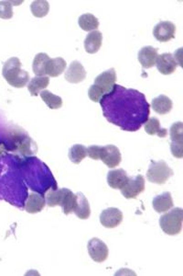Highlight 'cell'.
Wrapping results in <instances>:
<instances>
[{
    "label": "cell",
    "mask_w": 183,
    "mask_h": 276,
    "mask_svg": "<svg viewBox=\"0 0 183 276\" xmlns=\"http://www.w3.org/2000/svg\"><path fill=\"white\" fill-rule=\"evenodd\" d=\"M100 103L108 121L127 131L140 128L149 114V105L142 93L118 85L103 97Z\"/></svg>",
    "instance_id": "1"
},
{
    "label": "cell",
    "mask_w": 183,
    "mask_h": 276,
    "mask_svg": "<svg viewBox=\"0 0 183 276\" xmlns=\"http://www.w3.org/2000/svg\"><path fill=\"white\" fill-rule=\"evenodd\" d=\"M2 75L7 83L17 89L25 87L30 80L29 73L21 69V62L18 57L9 58L5 62Z\"/></svg>",
    "instance_id": "2"
},
{
    "label": "cell",
    "mask_w": 183,
    "mask_h": 276,
    "mask_svg": "<svg viewBox=\"0 0 183 276\" xmlns=\"http://www.w3.org/2000/svg\"><path fill=\"white\" fill-rule=\"evenodd\" d=\"M183 210L180 207L173 208L159 219V225L164 233L176 236L183 229Z\"/></svg>",
    "instance_id": "3"
},
{
    "label": "cell",
    "mask_w": 183,
    "mask_h": 276,
    "mask_svg": "<svg viewBox=\"0 0 183 276\" xmlns=\"http://www.w3.org/2000/svg\"><path fill=\"white\" fill-rule=\"evenodd\" d=\"M174 174L173 170L164 161L152 162L146 172L148 181L156 184H164Z\"/></svg>",
    "instance_id": "4"
},
{
    "label": "cell",
    "mask_w": 183,
    "mask_h": 276,
    "mask_svg": "<svg viewBox=\"0 0 183 276\" xmlns=\"http://www.w3.org/2000/svg\"><path fill=\"white\" fill-rule=\"evenodd\" d=\"M145 191V179L143 176L138 175L129 178L126 185L121 189V193L126 199H135Z\"/></svg>",
    "instance_id": "5"
},
{
    "label": "cell",
    "mask_w": 183,
    "mask_h": 276,
    "mask_svg": "<svg viewBox=\"0 0 183 276\" xmlns=\"http://www.w3.org/2000/svg\"><path fill=\"white\" fill-rule=\"evenodd\" d=\"M87 249L90 257L92 258V260L95 261V263L98 264L107 261L109 255L108 246L104 241H102L100 238H92L88 242Z\"/></svg>",
    "instance_id": "6"
},
{
    "label": "cell",
    "mask_w": 183,
    "mask_h": 276,
    "mask_svg": "<svg viewBox=\"0 0 183 276\" xmlns=\"http://www.w3.org/2000/svg\"><path fill=\"white\" fill-rule=\"evenodd\" d=\"M99 160H101L108 167L119 166L122 161L120 150L114 145L101 147L99 153Z\"/></svg>",
    "instance_id": "7"
},
{
    "label": "cell",
    "mask_w": 183,
    "mask_h": 276,
    "mask_svg": "<svg viewBox=\"0 0 183 276\" xmlns=\"http://www.w3.org/2000/svg\"><path fill=\"white\" fill-rule=\"evenodd\" d=\"M115 81H116V73L114 68H111L103 72L99 76L95 77L94 85H95L97 88H99L105 93V95H107L114 90Z\"/></svg>",
    "instance_id": "8"
},
{
    "label": "cell",
    "mask_w": 183,
    "mask_h": 276,
    "mask_svg": "<svg viewBox=\"0 0 183 276\" xmlns=\"http://www.w3.org/2000/svg\"><path fill=\"white\" fill-rule=\"evenodd\" d=\"M176 26L171 21H160L153 29V35L158 42L166 43L175 37Z\"/></svg>",
    "instance_id": "9"
},
{
    "label": "cell",
    "mask_w": 183,
    "mask_h": 276,
    "mask_svg": "<svg viewBox=\"0 0 183 276\" xmlns=\"http://www.w3.org/2000/svg\"><path fill=\"white\" fill-rule=\"evenodd\" d=\"M123 221V213L119 209L110 207L104 210L100 215V223L107 228H114Z\"/></svg>",
    "instance_id": "10"
},
{
    "label": "cell",
    "mask_w": 183,
    "mask_h": 276,
    "mask_svg": "<svg viewBox=\"0 0 183 276\" xmlns=\"http://www.w3.org/2000/svg\"><path fill=\"white\" fill-rule=\"evenodd\" d=\"M156 65L158 70L162 75H171L177 69L178 64L172 54L165 53L160 55H158Z\"/></svg>",
    "instance_id": "11"
},
{
    "label": "cell",
    "mask_w": 183,
    "mask_h": 276,
    "mask_svg": "<svg viewBox=\"0 0 183 276\" xmlns=\"http://www.w3.org/2000/svg\"><path fill=\"white\" fill-rule=\"evenodd\" d=\"M86 77V71L79 61H73L65 72V79L70 83H80Z\"/></svg>",
    "instance_id": "12"
},
{
    "label": "cell",
    "mask_w": 183,
    "mask_h": 276,
    "mask_svg": "<svg viewBox=\"0 0 183 276\" xmlns=\"http://www.w3.org/2000/svg\"><path fill=\"white\" fill-rule=\"evenodd\" d=\"M158 49L152 46H145L139 52V63L144 68H151L156 65V61L158 58Z\"/></svg>",
    "instance_id": "13"
},
{
    "label": "cell",
    "mask_w": 183,
    "mask_h": 276,
    "mask_svg": "<svg viewBox=\"0 0 183 276\" xmlns=\"http://www.w3.org/2000/svg\"><path fill=\"white\" fill-rule=\"evenodd\" d=\"M128 180H129L128 175L122 168L110 170L108 174V185L115 190H121L126 185Z\"/></svg>",
    "instance_id": "14"
},
{
    "label": "cell",
    "mask_w": 183,
    "mask_h": 276,
    "mask_svg": "<svg viewBox=\"0 0 183 276\" xmlns=\"http://www.w3.org/2000/svg\"><path fill=\"white\" fill-rule=\"evenodd\" d=\"M152 205H153L154 210L157 213L161 214V213L168 212L174 206L173 200L171 197V193L166 192L160 195H158L153 200Z\"/></svg>",
    "instance_id": "15"
},
{
    "label": "cell",
    "mask_w": 183,
    "mask_h": 276,
    "mask_svg": "<svg viewBox=\"0 0 183 276\" xmlns=\"http://www.w3.org/2000/svg\"><path fill=\"white\" fill-rule=\"evenodd\" d=\"M46 205L44 196L38 193H32L26 202L25 210L29 214H37L41 212Z\"/></svg>",
    "instance_id": "16"
},
{
    "label": "cell",
    "mask_w": 183,
    "mask_h": 276,
    "mask_svg": "<svg viewBox=\"0 0 183 276\" xmlns=\"http://www.w3.org/2000/svg\"><path fill=\"white\" fill-rule=\"evenodd\" d=\"M73 213L80 219H88L91 216V208L88 200L82 193H76V205Z\"/></svg>",
    "instance_id": "17"
},
{
    "label": "cell",
    "mask_w": 183,
    "mask_h": 276,
    "mask_svg": "<svg viewBox=\"0 0 183 276\" xmlns=\"http://www.w3.org/2000/svg\"><path fill=\"white\" fill-rule=\"evenodd\" d=\"M103 42V35L99 31L90 32L84 40V48L88 54H95L100 50Z\"/></svg>",
    "instance_id": "18"
},
{
    "label": "cell",
    "mask_w": 183,
    "mask_h": 276,
    "mask_svg": "<svg viewBox=\"0 0 183 276\" xmlns=\"http://www.w3.org/2000/svg\"><path fill=\"white\" fill-rule=\"evenodd\" d=\"M66 69V61L62 57L50 58L46 65V75L51 77L61 76Z\"/></svg>",
    "instance_id": "19"
},
{
    "label": "cell",
    "mask_w": 183,
    "mask_h": 276,
    "mask_svg": "<svg viewBox=\"0 0 183 276\" xmlns=\"http://www.w3.org/2000/svg\"><path fill=\"white\" fill-rule=\"evenodd\" d=\"M172 101L169 97L159 95L152 101V109L158 114H167L172 109Z\"/></svg>",
    "instance_id": "20"
},
{
    "label": "cell",
    "mask_w": 183,
    "mask_h": 276,
    "mask_svg": "<svg viewBox=\"0 0 183 276\" xmlns=\"http://www.w3.org/2000/svg\"><path fill=\"white\" fill-rule=\"evenodd\" d=\"M146 133L149 135H158V137H166L168 135V130L160 127V122L158 118L151 117L147 121H146L145 125Z\"/></svg>",
    "instance_id": "21"
},
{
    "label": "cell",
    "mask_w": 183,
    "mask_h": 276,
    "mask_svg": "<svg viewBox=\"0 0 183 276\" xmlns=\"http://www.w3.org/2000/svg\"><path fill=\"white\" fill-rule=\"evenodd\" d=\"M49 60H50L49 55L44 53H39L35 56L33 60L32 69L36 77L46 76V65L48 64Z\"/></svg>",
    "instance_id": "22"
},
{
    "label": "cell",
    "mask_w": 183,
    "mask_h": 276,
    "mask_svg": "<svg viewBox=\"0 0 183 276\" xmlns=\"http://www.w3.org/2000/svg\"><path fill=\"white\" fill-rule=\"evenodd\" d=\"M78 24L83 31L93 32V31H97L99 27V20L93 14L86 13L79 18Z\"/></svg>",
    "instance_id": "23"
},
{
    "label": "cell",
    "mask_w": 183,
    "mask_h": 276,
    "mask_svg": "<svg viewBox=\"0 0 183 276\" xmlns=\"http://www.w3.org/2000/svg\"><path fill=\"white\" fill-rule=\"evenodd\" d=\"M50 84L49 77H35L28 84V90L32 96H38L39 91L44 90Z\"/></svg>",
    "instance_id": "24"
},
{
    "label": "cell",
    "mask_w": 183,
    "mask_h": 276,
    "mask_svg": "<svg viewBox=\"0 0 183 276\" xmlns=\"http://www.w3.org/2000/svg\"><path fill=\"white\" fill-rule=\"evenodd\" d=\"M65 188L63 189H55V190H50L46 194V204L50 207H55L60 206L63 203L64 194H65Z\"/></svg>",
    "instance_id": "25"
},
{
    "label": "cell",
    "mask_w": 183,
    "mask_h": 276,
    "mask_svg": "<svg viewBox=\"0 0 183 276\" xmlns=\"http://www.w3.org/2000/svg\"><path fill=\"white\" fill-rule=\"evenodd\" d=\"M39 95L41 97L42 101L44 102L48 107L51 110L60 109L63 106V100L61 97L56 96L51 93L49 90H44L40 91Z\"/></svg>",
    "instance_id": "26"
},
{
    "label": "cell",
    "mask_w": 183,
    "mask_h": 276,
    "mask_svg": "<svg viewBox=\"0 0 183 276\" xmlns=\"http://www.w3.org/2000/svg\"><path fill=\"white\" fill-rule=\"evenodd\" d=\"M32 15L36 18H43L47 16L50 10L49 2L46 0H36L33 1L31 5Z\"/></svg>",
    "instance_id": "27"
},
{
    "label": "cell",
    "mask_w": 183,
    "mask_h": 276,
    "mask_svg": "<svg viewBox=\"0 0 183 276\" xmlns=\"http://www.w3.org/2000/svg\"><path fill=\"white\" fill-rule=\"evenodd\" d=\"M87 156V148L82 145H74L70 148L69 159L74 164H80Z\"/></svg>",
    "instance_id": "28"
},
{
    "label": "cell",
    "mask_w": 183,
    "mask_h": 276,
    "mask_svg": "<svg viewBox=\"0 0 183 276\" xmlns=\"http://www.w3.org/2000/svg\"><path fill=\"white\" fill-rule=\"evenodd\" d=\"M75 205L76 194L73 193L69 189H66L63 203L61 205V207L63 208V214L64 215H70V214L73 213Z\"/></svg>",
    "instance_id": "29"
},
{
    "label": "cell",
    "mask_w": 183,
    "mask_h": 276,
    "mask_svg": "<svg viewBox=\"0 0 183 276\" xmlns=\"http://www.w3.org/2000/svg\"><path fill=\"white\" fill-rule=\"evenodd\" d=\"M171 142L177 144H183V123L177 122L171 125L170 130Z\"/></svg>",
    "instance_id": "30"
},
{
    "label": "cell",
    "mask_w": 183,
    "mask_h": 276,
    "mask_svg": "<svg viewBox=\"0 0 183 276\" xmlns=\"http://www.w3.org/2000/svg\"><path fill=\"white\" fill-rule=\"evenodd\" d=\"M12 17V4L10 3V1H0V18L9 19Z\"/></svg>",
    "instance_id": "31"
},
{
    "label": "cell",
    "mask_w": 183,
    "mask_h": 276,
    "mask_svg": "<svg viewBox=\"0 0 183 276\" xmlns=\"http://www.w3.org/2000/svg\"><path fill=\"white\" fill-rule=\"evenodd\" d=\"M89 98L91 101L95 103H99L102 98L105 96V93L102 91L99 88H97L95 85H92L88 91Z\"/></svg>",
    "instance_id": "32"
},
{
    "label": "cell",
    "mask_w": 183,
    "mask_h": 276,
    "mask_svg": "<svg viewBox=\"0 0 183 276\" xmlns=\"http://www.w3.org/2000/svg\"><path fill=\"white\" fill-rule=\"evenodd\" d=\"M171 150L173 157H175L177 159H183V144H177V143L171 142Z\"/></svg>",
    "instance_id": "33"
},
{
    "label": "cell",
    "mask_w": 183,
    "mask_h": 276,
    "mask_svg": "<svg viewBox=\"0 0 183 276\" xmlns=\"http://www.w3.org/2000/svg\"><path fill=\"white\" fill-rule=\"evenodd\" d=\"M100 148L99 146H92L87 148V156L91 158L92 160L98 161L99 160V153H100Z\"/></svg>",
    "instance_id": "34"
},
{
    "label": "cell",
    "mask_w": 183,
    "mask_h": 276,
    "mask_svg": "<svg viewBox=\"0 0 183 276\" xmlns=\"http://www.w3.org/2000/svg\"><path fill=\"white\" fill-rule=\"evenodd\" d=\"M183 48H180L177 52H175V54H174V56H175V60H176V62L178 61V65H180V66H183V62H182V52H183Z\"/></svg>",
    "instance_id": "35"
}]
</instances>
